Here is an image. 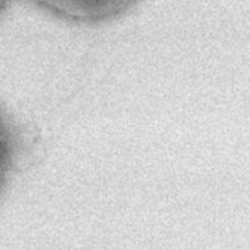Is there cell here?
<instances>
[{
	"label": "cell",
	"mask_w": 250,
	"mask_h": 250,
	"mask_svg": "<svg viewBox=\"0 0 250 250\" xmlns=\"http://www.w3.org/2000/svg\"><path fill=\"white\" fill-rule=\"evenodd\" d=\"M36 4L76 21H95L117 14L134 0H32Z\"/></svg>",
	"instance_id": "6da1fadb"
},
{
	"label": "cell",
	"mask_w": 250,
	"mask_h": 250,
	"mask_svg": "<svg viewBox=\"0 0 250 250\" xmlns=\"http://www.w3.org/2000/svg\"><path fill=\"white\" fill-rule=\"evenodd\" d=\"M2 161H4V154H2V143H1V137H0V176H1Z\"/></svg>",
	"instance_id": "7a4b0ae2"
}]
</instances>
